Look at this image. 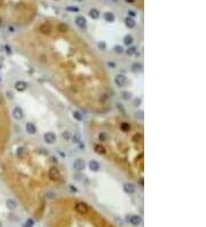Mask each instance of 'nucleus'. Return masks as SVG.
<instances>
[{
	"label": "nucleus",
	"mask_w": 206,
	"mask_h": 227,
	"mask_svg": "<svg viewBox=\"0 0 206 227\" xmlns=\"http://www.w3.org/2000/svg\"><path fill=\"white\" fill-rule=\"evenodd\" d=\"M33 225H34L33 219H28L24 225H23V227H33Z\"/></svg>",
	"instance_id": "72a5a7b5"
},
{
	"label": "nucleus",
	"mask_w": 206,
	"mask_h": 227,
	"mask_svg": "<svg viewBox=\"0 0 206 227\" xmlns=\"http://www.w3.org/2000/svg\"><path fill=\"white\" fill-rule=\"evenodd\" d=\"M13 117L17 120L22 119L23 117H24V114H23V110L20 107H15L13 109Z\"/></svg>",
	"instance_id": "1a4fd4ad"
},
{
	"label": "nucleus",
	"mask_w": 206,
	"mask_h": 227,
	"mask_svg": "<svg viewBox=\"0 0 206 227\" xmlns=\"http://www.w3.org/2000/svg\"><path fill=\"white\" fill-rule=\"evenodd\" d=\"M123 40H124V45H126V46H132L133 41H134V39H133V37L130 34H126Z\"/></svg>",
	"instance_id": "412c9836"
},
{
	"label": "nucleus",
	"mask_w": 206,
	"mask_h": 227,
	"mask_svg": "<svg viewBox=\"0 0 206 227\" xmlns=\"http://www.w3.org/2000/svg\"><path fill=\"white\" fill-rule=\"evenodd\" d=\"M136 51H138V50H136L135 46H128V48H127V50L125 51V52H126V54H127L128 56H133V55H134V54L136 53Z\"/></svg>",
	"instance_id": "b1692460"
},
{
	"label": "nucleus",
	"mask_w": 206,
	"mask_h": 227,
	"mask_svg": "<svg viewBox=\"0 0 206 227\" xmlns=\"http://www.w3.org/2000/svg\"><path fill=\"white\" fill-rule=\"evenodd\" d=\"M73 177H74V179L76 180H82V178H83V176L82 174H79V173H74Z\"/></svg>",
	"instance_id": "58836bf2"
},
{
	"label": "nucleus",
	"mask_w": 206,
	"mask_h": 227,
	"mask_svg": "<svg viewBox=\"0 0 206 227\" xmlns=\"http://www.w3.org/2000/svg\"><path fill=\"white\" fill-rule=\"evenodd\" d=\"M57 29H59V31H61V32H66L69 30V27L66 24H64V23H61V24H59Z\"/></svg>",
	"instance_id": "c756f323"
},
{
	"label": "nucleus",
	"mask_w": 206,
	"mask_h": 227,
	"mask_svg": "<svg viewBox=\"0 0 206 227\" xmlns=\"http://www.w3.org/2000/svg\"><path fill=\"white\" fill-rule=\"evenodd\" d=\"M69 189H70L71 192H73V193H77V192H78V189H77L76 187H74V186H72V185L69 186Z\"/></svg>",
	"instance_id": "ea45409f"
},
{
	"label": "nucleus",
	"mask_w": 206,
	"mask_h": 227,
	"mask_svg": "<svg viewBox=\"0 0 206 227\" xmlns=\"http://www.w3.org/2000/svg\"><path fill=\"white\" fill-rule=\"evenodd\" d=\"M97 47H98V50L104 51V50H107V44L104 41H98L97 42Z\"/></svg>",
	"instance_id": "473e14b6"
},
{
	"label": "nucleus",
	"mask_w": 206,
	"mask_h": 227,
	"mask_svg": "<svg viewBox=\"0 0 206 227\" xmlns=\"http://www.w3.org/2000/svg\"><path fill=\"white\" fill-rule=\"evenodd\" d=\"M88 14H89V17L93 19V20H97L98 17H100V11H98L97 9H95V8H92Z\"/></svg>",
	"instance_id": "aec40b11"
},
{
	"label": "nucleus",
	"mask_w": 206,
	"mask_h": 227,
	"mask_svg": "<svg viewBox=\"0 0 206 227\" xmlns=\"http://www.w3.org/2000/svg\"><path fill=\"white\" fill-rule=\"evenodd\" d=\"M125 24H126V27L128 28V29H133L136 25V22H135V20L133 19V17H126L125 19Z\"/></svg>",
	"instance_id": "2eb2a0df"
},
{
	"label": "nucleus",
	"mask_w": 206,
	"mask_h": 227,
	"mask_svg": "<svg viewBox=\"0 0 206 227\" xmlns=\"http://www.w3.org/2000/svg\"><path fill=\"white\" fill-rule=\"evenodd\" d=\"M7 208L10 209V210H14V209L17 208V202L13 199H9L7 201Z\"/></svg>",
	"instance_id": "4be33fe9"
},
{
	"label": "nucleus",
	"mask_w": 206,
	"mask_h": 227,
	"mask_svg": "<svg viewBox=\"0 0 206 227\" xmlns=\"http://www.w3.org/2000/svg\"><path fill=\"white\" fill-rule=\"evenodd\" d=\"M72 117L76 120H78V122H82L83 120V114L79 113V111H77V110H74L73 113H72Z\"/></svg>",
	"instance_id": "bb28decb"
},
{
	"label": "nucleus",
	"mask_w": 206,
	"mask_h": 227,
	"mask_svg": "<svg viewBox=\"0 0 206 227\" xmlns=\"http://www.w3.org/2000/svg\"><path fill=\"white\" fill-rule=\"evenodd\" d=\"M25 128H27V132L29 134H36L37 133V127L36 125L33 124V123H27V125H25Z\"/></svg>",
	"instance_id": "ddd939ff"
},
{
	"label": "nucleus",
	"mask_w": 206,
	"mask_h": 227,
	"mask_svg": "<svg viewBox=\"0 0 206 227\" xmlns=\"http://www.w3.org/2000/svg\"><path fill=\"white\" fill-rule=\"evenodd\" d=\"M98 141H101V142L108 141V134H107V132H100L98 133Z\"/></svg>",
	"instance_id": "a878e982"
},
{
	"label": "nucleus",
	"mask_w": 206,
	"mask_h": 227,
	"mask_svg": "<svg viewBox=\"0 0 206 227\" xmlns=\"http://www.w3.org/2000/svg\"><path fill=\"white\" fill-rule=\"evenodd\" d=\"M51 27L47 24V23H45V24H41L40 25V28H39V31L40 32H42V33H45V34H48V33H51Z\"/></svg>",
	"instance_id": "6ab92c4d"
},
{
	"label": "nucleus",
	"mask_w": 206,
	"mask_h": 227,
	"mask_svg": "<svg viewBox=\"0 0 206 227\" xmlns=\"http://www.w3.org/2000/svg\"><path fill=\"white\" fill-rule=\"evenodd\" d=\"M133 103H134L135 107H139V106L141 105V99H140V97H136L134 101H133Z\"/></svg>",
	"instance_id": "c9c22d12"
},
{
	"label": "nucleus",
	"mask_w": 206,
	"mask_h": 227,
	"mask_svg": "<svg viewBox=\"0 0 206 227\" xmlns=\"http://www.w3.org/2000/svg\"><path fill=\"white\" fill-rule=\"evenodd\" d=\"M114 52L115 53H117V54H123L125 52V50H124V47L121 45H116L114 47Z\"/></svg>",
	"instance_id": "c85d7f7f"
},
{
	"label": "nucleus",
	"mask_w": 206,
	"mask_h": 227,
	"mask_svg": "<svg viewBox=\"0 0 206 227\" xmlns=\"http://www.w3.org/2000/svg\"><path fill=\"white\" fill-rule=\"evenodd\" d=\"M121 99H124V100H126V101H128V100L132 99V93H130V92H127V91L121 92Z\"/></svg>",
	"instance_id": "cd10ccee"
},
{
	"label": "nucleus",
	"mask_w": 206,
	"mask_h": 227,
	"mask_svg": "<svg viewBox=\"0 0 206 227\" xmlns=\"http://www.w3.org/2000/svg\"><path fill=\"white\" fill-rule=\"evenodd\" d=\"M103 19L105 20L107 22L112 23V22H115L116 17H115V14L114 13H111V11H107V13L103 14Z\"/></svg>",
	"instance_id": "4468645a"
},
{
	"label": "nucleus",
	"mask_w": 206,
	"mask_h": 227,
	"mask_svg": "<svg viewBox=\"0 0 206 227\" xmlns=\"http://www.w3.org/2000/svg\"><path fill=\"white\" fill-rule=\"evenodd\" d=\"M2 108V100L1 96H0V146L2 143V140H4V136H5V123H4V114L1 111Z\"/></svg>",
	"instance_id": "f257e3e1"
},
{
	"label": "nucleus",
	"mask_w": 206,
	"mask_h": 227,
	"mask_svg": "<svg viewBox=\"0 0 206 227\" xmlns=\"http://www.w3.org/2000/svg\"><path fill=\"white\" fill-rule=\"evenodd\" d=\"M125 1H126L127 4H133V2H134L135 0H125Z\"/></svg>",
	"instance_id": "79ce46f5"
},
{
	"label": "nucleus",
	"mask_w": 206,
	"mask_h": 227,
	"mask_svg": "<svg viewBox=\"0 0 206 227\" xmlns=\"http://www.w3.org/2000/svg\"><path fill=\"white\" fill-rule=\"evenodd\" d=\"M107 67L110 68V69H116L117 68V64H116V62H114V61H108L107 62Z\"/></svg>",
	"instance_id": "f704fd0d"
},
{
	"label": "nucleus",
	"mask_w": 206,
	"mask_h": 227,
	"mask_svg": "<svg viewBox=\"0 0 206 227\" xmlns=\"http://www.w3.org/2000/svg\"><path fill=\"white\" fill-rule=\"evenodd\" d=\"M130 69H132L133 72L139 73V72H141L142 71V64L140 62H134V63H132V65H130Z\"/></svg>",
	"instance_id": "dca6fc26"
},
{
	"label": "nucleus",
	"mask_w": 206,
	"mask_h": 227,
	"mask_svg": "<svg viewBox=\"0 0 206 227\" xmlns=\"http://www.w3.org/2000/svg\"><path fill=\"white\" fill-rule=\"evenodd\" d=\"M74 23H76V25H77L78 28H80V29H85L87 27L86 19L84 16H82V15L76 16V19H74Z\"/></svg>",
	"instance_id": "423d86ee"
},
{
	"label": "nucleus",
	"mask_w": 206,
	"mask_h": 227,
	"mask_svg": "<svg viewBox=\"0 0 206 227\" xmlns=\"http://www.w3.org/2000/svg\"><path fill=\"white\" fill-rule=\"evenodd\" d=\"M85 168H86V163L84 162L83 159L78 158V159H76V161L73 162V169H74L76 171L82 172L83 170H85Z\"/></svg>",
	"instance_id": "0eeeda50"
},
{
	"label": "nucleus",
	"mask_w": 206,
	"mask_h": 227,
	"mask_svg": "<svg viewBox=\"0 0 206 227\" xmlns=\"http://www.w3.org/2000/svg\"><path fill=\"white\" fill-rule=\"evenodd\" d=\"M117 107H118V109H119L120 111H123V114H124V115H126V111H125V109H124L123 107H121L119 103H117Z\"/></svg>",
	"instance_id": "a19ab883"
},
{
	"label": "nucleus",
	"mask_w": 206,
	"mask_h": 227,
	"mask_svg": "<svg viewBox=\"0 0 206 227\" xmlns=\"http://www.w3.org/2000/svg\"><path fill=\"white\" fill-rule=\"evenodd\" d=\"M126 83H127V78L125 75L119 73L115 77V84L117 85L118 87H124V86L126 85Z\"/></svg>",
	"instance_id": "20e7f679"
},
{
	"label": "nucleus",
	"mask_w": 206,
	"mask_h": 227,
	"mask_svg": "<svg viewBox=\"0 0 206 227\" xmlns=\"http://www.w3.org/2000/svg\"><path fill=\"white\" fill-rule=\"evenodd\" d=\"M43 140L48 145H53L56 141V136H55V133H53V132H46L43 134Z\"/></svg>",
	"instance_id": "39448f33"
},
{
	"label": "nucleus",
	"mask_w": 206,
	"mask_h": 227,
	"mask_svg": "<svg viewBox=\"0 0 206 227\" xmlns=\"http://www.w3.org/2000/svg\"><path fill=\"white\" fill-rule=\"evenodd\" d=\"M15 88L18 92H23L28 88V84L25 82H23V80H20V82H17L15 84Z\"/></svg>",
	"instance_id": "f8f14e48"
},
{
	"label": "nucleus",
	"mask_w": 206,
	"mask_h": 227,
	"mask_svg": "<svg viewBox=\"0 0 206 227\" xmlns=\"http://www.w3.org/2000/svg\"><path fill=\"white\" fill-rule=\"evenodd\" d=\"M66 10L71 11V13H78V11H79V8H78L77 6H68V7H66Z\"/></svg>",
	"instance_id": "2f4dec72"
},
{
	"label": "nucleus",
	"mask_w": 206,
	"mask_h": 227,
	"mask_svg": "<svg viewBox=\"0 0 206 227\" xmlns=\"http://www.w3.org/2000/svg\"><path fill=\"white\" fill-rule=\"evenodd\" d=\"M120 130L123 132H128L130 130V124L128 122H121L120 124Z\"/></svg>",
	"instance_id": "5701e85b"
},
{
	"label": "nucleus",
	"mask_w": 206,
	"mask_h": 227,
	"mask_svg": "<svg viewBox=\"0 0 206 227\" xmlns=\"http://www.w3.org/2000/svg\"><path fill=\"white\" fill-rule=\"evenodd\" d=\"M54 1H59V0H54Z\"/></svg>",
	"instance_id": "c03bdc74"
},
{
	"label": "nucleus",
	"mask_w": 206,
	"mask_h": 227,
	"mask_svg": "<svg viewBox=\"0 0 206 227\" xmlns=\"http://www.w3.org/2000/svg\"><path fill=\"white\" fill-rule=\"evenodd\" d=\"M71 137H72V136H71V133H70L69 131H64V132H62V138H63L64 140H66V141H69V140L71 139Z\"/></svg>",
	"instance_id": "7c9ffc66"
},
{
	"label": "nucleus",
	"mask_w": 206,
	"mask_h": 227,
	"mask_svg": "<svg viewBox=\"0 0 206 227\" xmlns=\"http://www.w3.org/2000/svg\"><path fill=\"white\" fill-rule=\"evenodd\" d=\"M71 140L73 143H80L82 142V137H80V134L78 133V132H76V133L71 137Z\"/></svg>",
	"instance_id": "393cba45"
},
{
	"label": "nucleus",
	"mask_w": 206,
	"mask_h": 227,
	"mask_svg": "<svg viewBox=\"0 0 206 227\" xmlns=\"http://www.w3.org/2000/svg\"><path fill=\"white\" fill-rule=\"evenodd\" d=\"M136 118L143 119V111H138V113H136Z\"/></svg>",
	"instance_id": "e433bc0d"
},
{
	"label": "nucleus",
	"mask_w": 206,
	"mask_h": 227,
	"mask_svg": "<svg viewBox=\"0 0 206 227\" xmlns=\"http://www.w3.org/2000/svg\"><path fill=\"white\" fill-rule=\"evenodd\" d=\"M25 156H27V150L24 148H18L16 150V157L18 159H23Z\"/></svg>",
	"instance_id": "a211bd4d"
},
{
	"label": "nucleus",
	"mask_w": 206,
	"mask_h": 227,
	"mask_svg": "<svg viewBox=\"0 0 206 227\" xmlns=\"http://www.w3.org/2000/svg\"><path fill=\"white\" fill-rule=\"evenodd\" d=\"M128 15H129V17H135V16H136V13H135L134 10H130V9H129V10H128Z\"/></svg>",
	"instance_id": "4c0bfd02"
},
{
	"label": "nucleus",
	"mask_w": 206,
	"mask_h": 227,
	"mask_svg": "<svg viewBox=\"0 0 206 227\" xmlns=\"http://www.w3.org/2000/svg\"><path fill=\"white\" fill-rule=\"evenodd\" d=\"M123 189H124L125 193H127V194H134L135 193V186L133 185V183H129V182L124 183Z\"/></svg>",
	"instance_id": "9d476101"
},
{
	"label": "nucleus",
	"mask_w": 206,
	"mask_h": 227,
	"mask_svg": "<svg viewBox=\"0 0 206 227\" xmlns=\"http://www.w3.org/2000/svg\"><path fill=\"white\" fill-rule=\"evenodd\" d=\"M74 209H76V211L78 212V213H80V214H86L87 212L89 211V206L87 205L85 202H78V203H76Z\"/></svg>",
	"instance_id": "f03ea898"
},
{
	"label": "nucleus",
	"mask_w": 206,
	"mask_h": 227,
	"mask_svg": "<svg viewBox=\"0 0 206 227\" xmlns=\"http://www.w3.org/2000/svg\"><path fill=\"white\" fill-rule=\"evenodd\" d=\"M94 150H95V153H97L100 155H104L107 151L105 148L103 147V145H101V143H96V145L94 146Z\"/></svg>",
	"instance_id": "f3484780"
},
{
	"label": "nucleus",
	"mask_w": 206,
	"mask_h": 227,
	"mask_svg": "<svg viewBox=\"0 0 206 227\" xmlns=\"http://www.w3.org/2000/svg\"><path fill=\"white\" fill-rule=\"evenodd\" d=\"M88 168H89V170L93 171V172H97L98 170H100V164H98L97 161L92 159L91 162L88 163Z\"/></svg>",
	"instance_id": "9b49d317"
},
{
	"label": "nucleus",
	"mask_w": 206,
	"mask_h": 227,
	"mask_svg": "<svg viewBox=\"0 0 206 227\" xmlns=\"http://www.w3.org/2000/svg\"><path fill=\"white\" fill-rule=\"evenodd\" d=\"M77 1H84V0H77Z\"/></svg>",
	"instance_id": "37998d69"
},
{
	"label": "nucleus",
	"mask_w": 206,
	"mask_h": 227,
	"mask_svg": "<svg viewBox=\"0 0 206 227\" xmlns=\"http://www.w3.org/2000/svg\"><path fill=\"white\" fill-rule=\"evenodd\" d=\"M127 220H128V223L132 224L133 226H138L142 223V218L140 216H138V214H133V216H130V217H127Z\"/></svg>",
	"instance_id": "6e6552de"
},
{
	"label": "nucleus",
	"mask_w": 206,
	"mask_h": 227,
	"mask_svg": "<svg viewBox=\"0 0 206 227\" xmlns=\"http://www.w3.org/2000/svg\"><path fill=\"white\" fill-rule=\"evenodd\" d=\"M48 176L49 178H51L52 180H54V181H56V180H59L61 178V172L57 168H55V166H53V168L49 169L48 171Z\"/></svg>",
	"instance_id": "7ed1b4c3"
}]
</instances>
